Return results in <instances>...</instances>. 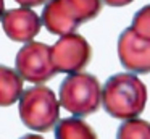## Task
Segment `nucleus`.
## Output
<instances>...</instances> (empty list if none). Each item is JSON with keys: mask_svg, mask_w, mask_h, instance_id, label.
I'll return each instance as SVG.
<instances>
[{"mask_svg": "<svg viewBox=\"0 0 150 139\" xmlns=\"http://www.w3.org/2000/svg\"><path fill=\"white\" fill-rule=\"evenodd\" d=\"M132 2L134 0H103V3H107L108 6H126Z\"/></svg>", "mask_w": 150, "mask_h": 139, "instance_id": "15", "label": "nucleus"}, {"mask_svg": "<svg viewBox=\"0 0 150 139\" xmlns=\"http://www.w3.org/2000/svg\"><path fill=\"white\" fill-rule=\"evenodd\" d=\"M91 58V44L76 32L60 36V39L52 45V61L58 73H79L89 65Z\"/></svg>", "mask_w": 150, "mask_h": 139, "instance_id": "5", "label": "nucleus"}, {"mask_svg": "<svg viewBox=\"0 0 150 139\" xmlns=\"http://www.w3.org/2000/svg\"><path fill=\"white\" fill-rule=\"evenodd\" d=\"M20 118L29 129L39 133L50 131L58 123L60 100H57L50 87H29L20 97Z\"/></svg>", "mask_w": 150, "mask_h": 139, "instance_id": "2", "label": "nucleus"}, {"mask_svg": "<svg viewBox=\"0 0 150 139\" xmlns=\"http://www.w3.org/2000/svg\"><path fill=\"white\" fill-rule=\"evenodd\" d=\"M4 31L15 42H31L40 31L42 18L28 6L5 11L2 18Z\"/></svg>", "mask_w": 150, "mask_h": 139, "instance_id": "7", "label": "nucleus"}, {"mask_svg": "<svg viewBox=\"0 0 150 139\" xmlns=\"http://www.w3.org/2000/svg\"><path fill=\"white\" fill-rule=\"evenodd\" d=\"M55 139H98L91 125L82 118H63L55 126Z\"/></svg>", "mask_w": 150, "mask_h": 139, "instance_id": "10", "label": "nucleus"}, {"mask_svg": "<svg viewBox=\"0 0 150 139\" xmlns=\"http://www.w3.org/2000/svg\"><path fill=\"white\" fill-rule=\"evenodd\" d=\"M102 103V87L89 73H73L60 84V105L74 116H87Z\"/></svg>", "mask_w": 150, "mask_h": 139, "instance_id": "3", "label": "nucleus"}, {"mask_svg": "<svg viewBox=\"0 0 150 139\" xmlns=\"http://www.w3.org/2000/svg\"><path fill=\"white\" fill-rule=\"evenodd\" d=\"M15 2H18L21 6H39V5H42V3H45V2H49V0H15Z\"/></svg>", "mask_w": 150, "mask_h": 139, "instance_id": "14", "label": "nucleus"}, {"mask_svg": "<svg viewBox=\"0 0 150 139\" xmlns=\"http://www.w3.org/2000/svg\"><path fill=\"white\" fill-rule=\"evenodd\" d=\"M147 103V87L136 73H118L102 87V105L110 116L118 120L137 118Z\"/></svg>", "mask_w": 150, "mask_h": 139, "instance_id": "1", "label": "nucleus"}, {"mask_svg": "<svg viewBox=\"0 0 150 139\" xmlns=\"http://www.w3.org/2000/svg\"><path fill=\"white\" fill-rule=\"evenodd\" d=\"M20 139H44V138L39 136V134H26V136H23V138H20Z\"/></svg>", "mask_w": 150, "mask_h": 139, "instance_id": "16", "label": "nucleus"}, {"mask_svg": "<svg viewBox=\"0 0 150 139\" xmlns=\"http://www.w3.org/2000/svg\"><path fill=\"white\" fill-rule=\"evenodd\" d=\"M4 15H5V2L0 0V19L4 18Z\"/></svg>", "mask_w": 150, "mask_h": 139, "instance_id": "17", "label": "nucleus"}, {"mask_svg": "<svg viewBox=\"0 0 150 139\" xmlns=\"http://www.w3.org/2000/svg\"><path fill=\"white\" fill-rule=\"evenodd\" d=\"M23 78L16 70L0 65V107L13 105L23 94Z\"/></svg>", "mask_w": 150, "mask_h": 139, "instance_id": "9", "label": "nucleus"}, {"mask_svg": "<svg viewBox=\"0 0 150 139\" xmlns=\"http://www.w3.org/2000/svg\"><path fill=\"white\" fill-rule=\"evenodd\" d=\"M116 139H150V123L140 118L126 120L118 128Z\"/></svg>", "mask_w": 150, "mask_h": 139, "instance_id": "11", "label": "nucleus"}, {"mask_svg": "<svg viewBox=\"0 0 150 139\" xmlns=\"http://www.w3.org/2000/svg\"><path fill=\"white\" fill-rule=\"evenodd\" d=\"M42 24L52 34L66 36L74 32L81 21L68 0H49L42 11Z\"/></svg>", "mask_w": 150, "mask_h": 139, "instance_id": "8", "label": "nucleus"}, {"mask_svg": "<svg viewBox=\"0 0 150 139\" xmlns=\"http://www.w3.org/2000/svg\"><path fill=\"white\" fill-rule=\"evenodd\" d=\"M16 71L24 81L40 84L52 79L58 71L52 61V47L42 42H28L18 50Z\"/></svg>", "mask_w": 150, "mask_h": 139, "instance_id": "4", "label": "nucleus"}, {"mask_svg": "<svg viewBox=\"0 0 150 139\" xmlns=\"http://www.w3.org/2000/svg\"><path fill=\"white\" fill-rule=\"evenodd\" d=\"M68 3L74 10V13L78 15L79 21L82 24V23H87L91 19H94L102 11L103 0H68Z\"/></svg>", "mask_w": 150, "mask_h": 139, "instance_id": "12", "label": "nucleus"}, {"mask_svg": "<svg viewBox=\"0 0 150 139\" xmlns=\"http://www.w3.org/2000/svg\"><path fill=\"white\" fill-rule=\"evenodd\" d=\"M118 57L121 65L131 73H150V41L140 37L131 28L120 34Z\"/></svg>", "mask_w": 150, "mask_h": 139, "instance_id": "6", "label": "nucleus"}, {"mask_svg": "<svg viewBox=\"0 0 150 139\" xmlns=\"http://www.w3.org/2000/svg\"><path fill=\"white\" fill-rule=\"evenodd\" d=\"M129 28L140 37L150 41V5H145L140 10H137Z\"/></svg>", "mask_w": 150, "mask_h": 139, "instance_id": "13", "label": "nucleus"}]
</instances>
